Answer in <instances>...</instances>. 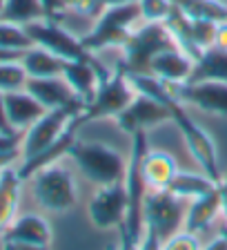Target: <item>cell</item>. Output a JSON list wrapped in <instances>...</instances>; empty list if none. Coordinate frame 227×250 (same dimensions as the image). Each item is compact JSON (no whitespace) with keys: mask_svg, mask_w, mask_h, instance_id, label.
Here are the masks:
<instances>
[{"mask_svg":"<svg viewBox=\"0 0 227 250\" xmlns=\"http://www.w3.org/2000/svg\"><path fill=\"white\" fill-rule=\"evenodd\" d=\"M140 21L138 2H123V5H109L98 14V21L83 41L89 52H98L105 47H125L132 36L134 22Z\"/></svg>","mask_w":227,"mask_h":250,"instance_id":"1","label":"cell"},{"mask_svg":"<svg viewBox=\"0 0 227 250\" xmlns=\"http://www.w3.org/2000/svg\"><path fill=\"white\" fill-rule=\"evenodd\" d=\"M69 159L78 166V170L96 186L123 181L127 174L125 159L105 143H83L76 141L69 150Z\"/></svg>","mask_w":227,"mask_h":250,"instance_id":"2","label":"cell"},{"mask_svg":"<svg viewBox=\"0 0 227 250\" xmlns=\"http://www.w3.org/2000/svg\"><path fill=\"white\" fill-rule=\"evenodd\" d=\"M31 190H34V199L38 201V206H42L49 212H67L76 206L78 199L72 172L60 166V161L34 172Z\"/></svg>","mask_w":227,"mask_h":250,"instance_id":"3","label":"cell"},{"mask_svg":"<svg viewBox=\"0 0 227 250\" xmlns=\"http://www.w3.org/2000/svg\"><path fill=\"white\" fill-rule=\"evenodd\" d=\"M87 105L85 103H74L67 105V107H56V109H47L45 114L31 125L29 130H25V136H22V161L27 159H34L40 152H45L47 147H52L62 134L69 127L74 119L85 112Z\"/></svg>","mask_w":227,"mask_h":250,"instance_id":"4","label":"cell"},{"mask_svg":"<svg viewBox=\"0 0 227 250\" xmlns=\"http://www.w3.org/2000/svg\"><path fill=\"white\" fill-rule=\"evenodd\" d=\"M174 38L167 31L165 22H147L145 27L132 31L129 41L123 47V62L120 67L125 72L134 74H150V62L156 54H160L163 49L174 47Z\"/></svg>","mask_w":227,"mask_h":250,"instance_id":"5","label":"cell"},{"mask_svg":"<svg viewBox=\"0 0 227 250\" xmlns=\"http://www.w3.org/2000/svg\"><path fill=\"white\" fill-rule=\"evenodd\" d=\"M170 109H171V121H174L176 127L181 130L187 150L191 152V156L198 161V166L203 167V172H205L207 177L218 183V179H221V167H218V154H216L214 139L187 114V109L183 107L181 101H174V103L170 105Z\"/></svg>","mask_w":227,"mask_h":250,"instance_id":"6","label":"cell"},{"mask_svg":"<svg viewBox=\"0 0 227 250\" xmlns=\"http://www.w3.org/2000/svg\"><path fill=\"white\" fill-rule=\"evenodd\" d=\"M29 38L34 41V45L42 47L47 52L60 56L62 61H87V62H96L98 58L94 56V52H89L87 47L83 45V41L76 36H72L65 27H60L56 21L42 18V21L29 22L25 25Z\"/></svg>","mask_w":227,"mask_h":250,"instance_id":"7","label":"cell"},{"mask_svg":"<svg viewBox=\"0 0 227 250\" xmlns=\"http://www.w3.org/2000/svg\"><path fill=\"white\" fill-rule=\"evenodd\" d=\"M134 99H136L134 85L129 83L127 72L118 65V69L107 81L100 83L94 101L80 114V121L85 123V121H96V119H116Z\"/></svg>","mask_w":227,"mask_h":250,"instance_id":"8","label":"cell"},{"mask_svg":"<svg viewBox=\"0 0 227 250\" xmlns=\"http://www.w3.org/2000/svg\"><path fill=\"white\" fill-rule=\"evenodd\" d=\"M183 199L174 197L167 190H150L145 199V224L158 232L160 241L165 244L171 237L185 230V217L187 212L183 210Z\"/></svg>","mask_w":227,"mask_h":250,"instance_id":"9","label":"cell"},{"mask_svg":"<svg viewBox=\"0 0 227 250\" xmlns=\"http://www.w3.org/2000/svg\"><path fill=\"white\" fill-rule=\"evenodd\" d=\"M127 212V188L125 179L109 186H98L96 194L89 201V219L98 230L118 228Z\"/></svg>","mask_w":227,"mask_h":250,"instance_id":"10","label":"cell"},{"mask_svg":"<svg viewBox=\"0 0 227 250\" xmlns=\"http://www.w3.org/2000/svg\"><path fill=\"white\" fill-rule=\"evenodd\" d=\"M170 85V83H167ZM171 94L181 103L209 112L216 116H227V83L221 81H187V83L170 85Z\"/></svg>","mask_w":227,"mask_h":250,"instance_id":"11","label":"cell"},{"mask_svg":"<svg viewBox=\"0 0 227 250\" xmlns=\"http://www.w3.org/2000/svg\"><path fill=\"white\" fill-rule=\"evenodd\" d=\"M171 121L170 105L160 103L156 99H150L145 94H136V99L116 116V123L123 132L136 134V132H147L151 125Z\"/></svg>","mask_w":227,"mask_h":250,"instance_id":"12","label":"cell"},{"mask_svg":"<svg viewBox=\"0 0 227 250\" xmlns=\"http://www.w3.org/2000/svg\"><path fill=\"white\" fill-rule=\"evenodd\" d=\"M112 74L103 67V62H87V61H67L62 78L69 83V87L74 89L78 99L83 101L85 105H89L98 92L100 83L107 81Z\"/></svg>","mask_w":227,"mask_h":250,"instance_id":"13","label":"cell"},{"mask_svg":"<svg viewBox=\"0 0 227 250\" xmlns=\"http://www.w3.org/2000/svg\"><path fill=\"white\" fill-rule=\"evenodd\" d=\"M25 89L42 103L47 109H56V107H67L74 103H83L78 99L74 89L69 87V83L62 76H47V78H27Z\"/></svg>","mask_w":227,"mask_h":250,"instance_id":"14","label":"cell"},{"mask_svg":"<svg viewBox=\"0 0 227 250\" xmlns=\"http://www.w3.org/2000/svg\"><path fill=\"white\" fill-rule=\"evenodd\" d=\"M194 65H196V61L174 45V47H170V49H163L160 54H156V56L151 58L150 74L158 76L160 81H165V83H170V85L187 83L191 72H194Z\"/></svg>","mask_w":227,"mask_h":250,"instance_id":"15","label":"cell"},{"mask_svg":"<svg viewBox=\"0 0 227 250\" xmlns=\"http://www.w3.org/2000/svg\"><path fill=\"white\" fill-rule=\"evenodd\" d=\"M2 241L9 244H31V246H49L52 244V228L40 214H22L14 219V224L5 230Z\"/></svg>","mask_w":227,"mask_h":250,"instance_id":"16","label":"cell"},{"mask_svg":"<svg viewBox=\"0 0 227 250\" xmlns=\"http://www.w3.org/2000/svg\"><path fill=\"white\" fill-rule=\"evenodd\" d=\"M5 105H7V116H9L14 130L25 132L36 123L47 107L38 103L27 89H16V92H5Z\"/></svg>","mask_w":227,"mask_h":250,"instance_id":"17","label":"cell"},{"mask_svg":"<svg viewBox=\"0 0 227 250\" xmlns=\"http://www.w3.org/2000/svg\"><path fill=\"white\" fill-rule=\"evenodd\" d=\"M176 172V159L170 152L147 150L143 159V177L150 190H167Z\"/></svg>","mask_w":227,"mask_h":250,"instance_id":"18","label":"cell"},{"mask_svg":"<svg viewBox=\"0 0 227 250\" xmlns=\"http://www.w3.org/2000/svg\"><path fill=\"white\" fill-rule=\"evenodd\" d=\"M218 212H221V192H218V186H214L207 194L191 201L185 217V232L198 234L218 217Z\"/></svg>","mask_w":227,"mask_h":250,"instance_id":"19","label":"cell"},{"mask_svg":"<svg viewBox=\"0 0 227 250\" xmlns=\"http://www.w3.org/2000/svg\"><path fill=\"white\" fill-rule=\"evenodd\" d=\"M20 174L18 170L5 167L0 170V234L14 224L18 199H20Z\"/></svg>","mask_w":227,"mask_h":250,"instance_id":"20","label":"cell"},{"mask_svg":"<svg viewBox=\"0 0 227 250\" xmlns=\"http://www.w3.org/2000/svg\"><path fill=\"white\" fill-rule=\"evenodd\" d=\"M22 67H25L29 78H47V76H62L67 61H62L60 56L47 52L42 47L34 45L29 47L20 58Z\"/></svg>","mask_w":227,"mask_h":250,"instance_id":"21","label":"cell"},{"mask_svg":"<svg viewBox=\"0 0 227 250\" xmlns=\"http://www.w3.org/2000/svg\"><path fill=\"white\" fill-rule=\"evenodd\" d=\"M189 81H221L227 83V52L218 47H209L196 61Z\"/></svg>","mask_w":227,"mask_h":250,"instance_id":"22","label":"cell"},{"mask_svg":"<svg viewBox=\"0 0 227 250\" xmlns=\"http://www.w3.org/2000/svg\"><path fill=\"white\" fill-rule=\"evenodd\" d=\"M216 186L214 179H209L207 174H194V172H176L171 183L167 186V192H171L178 199H198L203 194H207L212 188Z\"/></svg>","mask_w":227,"mask_h":250,"instance_id":"23","label":"cell"},{"mask_svg":"<svg viewBox=\"0 0 227 250\" xmlns=\"http://www.w3.org/2000/svg\"><path fill=\"white\" fill-rule=\"evenodd\" d=\"M174 5L191 21H212L216 25L227 22V5L218 0H174Z\"/></svg>","mask_w":227,"mask_h":250,"instance_id":"24","label":"cell"},{"mask_svg":"<svg viewBox=\"0 0 227 250\" xmlns=\"http://www.w3.org/2000/svg\"><path fill=\"white\" fill-rule=\"evenodd\" d=\"M45 18L40 0H5L0 9V21L16 22V25H29Z\"/></svg>","mask_w":227,"mask_h":250,"instance_id":"25","label":"cell"},{"mask_svg":"<svg viewBox=\"0 0 227 250\" xmlns=\"http://www.w3.org/2000/svg\"><path fill=\"white\" fill-rule=\"evenodd\" d=\"M0 47L9 52H22L25 54L29 47H34V41L29 38L27 29L16 22L0 21Z\"/></svg>","mask_w":227,"mask_h":250,"instance_id":"26","label":"cell"},{"mask_svg":"<svg viewBox=\"0 0 227 250\" xmlns=\"http://www.w3.org/2000/svg\"><path fill=\"white\" fill-rule=\"evenodd\" d=\"M27 72L20 61L0 62V92H16L25 89L27 85Z\"/></svg>","mask_w":227,"mask_h":250,"instance_id":"27","label":"cell"},{"mask_svg":"<svg viewBox=\"0 0 227 250\" xmlns=\"http://www.w3.org/2000/svg\"><path fill=\"white\" fill-rule=\"evenodd\" d=\"M140 7V18L147 22H165L170 16L174 0H138Z\"/></svg>","mask_w":227,"mask_h":250,"instance_id":"28","label":"cell"},{"mask_svg":"<svg viewBox=\"0 0 227 250\" xmlns=\"http://www.w3.org/2000/svg\"><path fill=\"white\" fill-rule=\"evenodd\" d=\"M123 2H138V0H76L74 9H78L85 16H96L109 5H123Z\"/></svg>","mask_w":227,"mask_h":250,"instance_id":"29","label":"cell"},{"mask_svg":"<svg viewBox=\"0 0 227 250\" xmlns=\"http://www.w3.org/2000/svg\"><path fill=\"white\" fill-rule=\"evenodd\" d=\"M163 250H201L198 241L191 232H178L176 237H171L170 241L163 244Z\"/></svg>","mask_w":227,"mask_h":250,"instance_id":"30","label":"cell"},{"mask_svg":"<svg viewBox=\"0 0 227 250\" xmlns=\"http://www.w3.org/2000/svg\"><path fill=\"white\" fill-rule=\"evenodd\" d=\"M40 5H42V11H45V18L56 21V16L67 7V0H40Z\"/></svg>","mask_w":227,"mask_h":250,"instance_id":"31","label":"cell"},{"mask_svg":"<svg viewBox=\"0 0 227 250\" xmlns=\"http://www.w3.org/2000/svg\"><path fill=\"white\" fill-rule=\"evenodd\" d=\"M0 134H18L14 130L9 116H7V105H5V92H0Z\"/></svg>","mask_w":227,"mask_h":250,"instance_id":"32","label":"cell"},{"mask_svg":"<svg viewBox=\"0 0 227 250\" xmlns=\"http://www.w3.org/2000/svg\"><path fill=\"white\" fill-rule=\"evenodd\" d=\"M216 186H218V192H221V212L227 221V172L221 174V179H218Z\"/></svg>","mask_w":227,"mask_h":250,"instance_id":"33","label":"cell"},{"mask_svg":"<svg viewBox=\"0 0 227 250\" xmlns=\"http://www.w3.org/2000/svg\"><path fill=\"white\" fill-rule=\"evenodd\" d=\"M214 47L227 52V22H221V25L216 27V41H214Z\"/></svg>","mask_w":227,"mask_h":250,"instance_id":"34","label":"cell"},{"mask_svg":"<svg viewBox=\"0 0 227 250\" xmlns=\"http://www.w3.org/2000/svg\"><path fill=\"white\" fill-rule=\"evenodd\" d=\"M5 250H49V246H31V244H9V241H5Z\"/></svg>","mask_w":227,"mask_h":250,"instance_id":"35","label":"cell"},{"mask_svg":"<svg viewBox=\"0 0 227 250\" xmlns=\"http://www.w3.org/2000/svg\"><path fill=\"white\" fill-rule=\"evenodd\" d=\"M22 152H9V154H0V170L11 167V163H16V159H20Z\"/></svg>","mask_w":227,"mask_h":250,"instance_id":"36","label":"cell"},{"mask_svg":"<svg viewBox=\"0 0 227 250\" xmlns=\"http://www.w3.org/2000/svg\"><path fill=\"white\" fill-rule=\"evenodd\" d=\"M203 250H227V237L225 234H221V237H216L212 244H207Z\"/></svg>","mask_w":227,"mask_h":250,"instance_id":"37","label":"cell"},{"mask_svg":"<svg viewBox=\"0 0 227 250\" xmlns=\"http://www.w3.org/2000/svg\"><path fill=\"white\" fill-rule=\"evenodd\" d=\"M22 52H9V49H2L0 47V62H9V61H20Z\"/></svg>","mask_w":227,"mask_h":250,"instance_id":"38","label":"cell"},{"mask_svg":"<svg viewBox=\"0 0 227 250\" xmlns=\"http://www.w3.org/2000/svg\"><path fill=\"white\" fill-rule=\"evenodd\" d=\"M105 250H118V248H116L114 244H107V246H105Z\"/></svg>","mask_w":227,"mask_h":250,"instance_id":"39","label":"cell"},{"mask_svg":"<svg viewBox=\"0 0 227 250\" xmlns=\"http://www.w3.org/2000/svg\"><path fill=\"white\" fill-rule=\"evenodd\" d=\"M74 2H76V0H67V7H72V5H74Z\"/></svg>","mask_w":227,"mask_h":250,"instance_id":"40","label":"cell"},{"mask_svg":"<svg viewBox=\"0 0 227 250\" xmlns=\"http://www.w3.org/2000/svg\"><path fill=\"white\" fill-rule=\"evenodd\" d=\"M2 5H5V0H0V9H2Z\"/></svg>","mask_w":227,"mask_h":250,"instance_id":"41","label":"cell"},{"mask_svg":"<svg viewBox=\"0 0 227 250\" xmlns=\"http://www.w3.org/2000/svg\"><path fill=\"white\" fill-rule=\"evenodd\" d=\"M223 234H225V237H227V228H225V230H223Z\"/></svg>","mask_w":227,"mask_h":250,"instance_id":"42","label":"cell"}]
</instances>
